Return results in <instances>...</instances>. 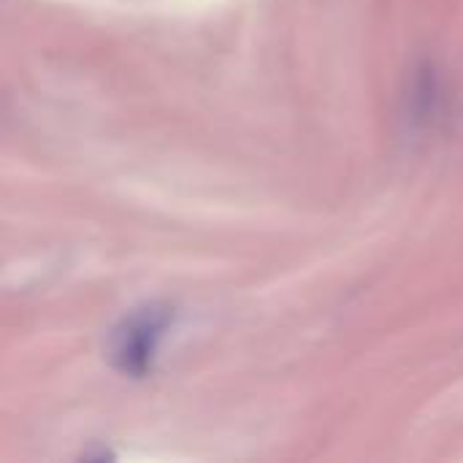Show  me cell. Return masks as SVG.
<instances>
[{
  "label": "cell",
  "instance_id": "obj_1",
  "mask_svg": "<svg viewBox=\"0 0 463 463\" xmlns=\"http://www.w3.org/2000/svg\"><path fill=\"white\" fill-rule=\"evenodd\" d=\"M171 309L163 304H146L130 312L109 334V358L114 369L125 377L141 380L155 369L160 345L171 328Z\"/></svg>",
  "mask_w": 463,
  "mask_h": 463
}]
</instances>
